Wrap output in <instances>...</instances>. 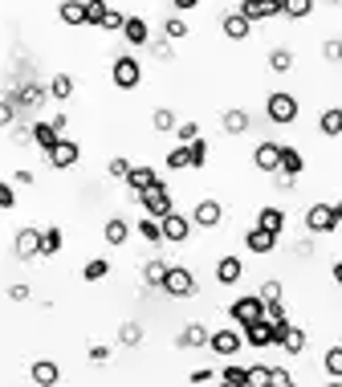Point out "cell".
I'll use <instances>...</instances> for the list:
<instances>
[{"label": "cell", "instance_id": "1", "mask_svg": "<svg viewBox=\"0 0 342 387\" xmlns=\"http://www.w3.org/2000/svg\"><path fill=\"white\" fill-rule=\"evenodd\" d=\"M139 204H143V212H147V216L163 220V216L171 212V192L163 188V179H159V184H151L147 192H139Z\"/></svg>", "mask_w": 342, "mask_h": 387}, {"label": "cell", "instance_id": "2", "mask_svg": "<svg viewBox=\"0 0 342 387\" xmlns=\"http://www.w3.org/2000/svg\"><path fill=\"white\" fill-rule=\"evenodd\" d=\"M228 314H232L236 326H249V322H257V318H265V302H261V293H249V298H236L228 306Z\"/></svg>", "mask_w": 342, "mask_h": 387}, {"label": "cell", "instance_id": "3", "mask_svg": "<svg viewBox=\"0 0 342 387\" xmlns=\"http://www.w3.org/2000/svg\"><path fill=\"white\" fill-rule=\"evenodd\" d=\"M163 293L167 298H188L195 293V277L183 269V265H167V277H163Z\"/></svg>", "mask_w": 342, "mask_h": 387}, {"label": "cell", "instance_id": "4", "mask_svg": "<svg viewBox=\"0 0 342 387\" xmlns=\"http://www.w3.org/2000/svg\"><path fill=\"white\" fill-rule=\"evenodd\" d=\"M110 78H114V86H118V90H135V86L143 82V65L135 62V57H114Z\"/></svg>", "mask_w": 342, "mask_h": 387}, {"label": "cell", "instance_id": "5", "mask_svg": "<svg viewBox=\"0 0 342 387\" xmlns=\"http://www.w3.org/2000/svg\"><path fill=\"white\" fill-rule=\"evenodd\" d=\"M78 155H81V147L74 143V139H57V143L45 151V159H49V167H57V172H69L74 163H78Z\"/></svg>", "mask_w": 342, "mask_h": 387}, {"label": "cell", "instance_id": "6", "mask_svg": "<svg viewBox=\"0 0 342 387\" xmlns=\"http://www.w3.org/2000/svg\"><path fill=\"white\" fill-rule=\"evenodd\" d=\"M265 111H269V118H273V123H293V118H297V98L285 94V90H277V94H269Z\"/></svg>", "mask_w": 342, "mask_h": 387}, {"label": "cell", "instance_id": "7", "mask_svg": "<svg viewBox=\"0 0 342 387\" xmlns=\"http://www.w3.org/2000/svg\"><path fill=\"white\" fill-rule=\"evenodd\" d=\"M306 228H309V232H338L334 204H314V208L306 212Z\"/></svg>", "mask_w": 342, "mask_h": 387}, {"label": "cell", "instance_id": "8", "mask_svg": "<svg viewBox=\"0 0 342 387\" xmlns=\"http://www.w3.org/2000/svg\"><path fill=\"white\" fill-rule=\"evenodd\" d=\"M159 225H163V241H171V245H183L188 237H192V220H188V216H179L176 208L167 212Z\"/></svg>", "mask_w": 342, "mask_h": 387}, {"label": "cell", "instance_id": "9", "mask_svg": "<svg viewBox=\"0 0 342 387\" xmlns=\"http://www.w3.org/2000/svg\"><path fill=\"white\" fill-rule=\"evenodd\" d=\"M208 347H212V351H216V355H236V351H241V347H244V335H241V330H212V335H208Z\"/></svg>", "mask_w": 342, "mask_h": 387}, {"label": "cell", "instance_id": "10", "mask_svg": "<svg viewBox=\"0 0 342 387\" xmlns=\"http://www.w3.org/2000/svg\"><path fill=\"white\" fill-rule=\"evenodd\" d=\"M244 249H249V253H257V257H265V253H273L277 249V232H269V228H249V232H244Z\"/></svg>", "mask_w": 342, "mask_h": 387}, {"label": "cell", "instance_id": "11", "mask_svg": "<svg viewBox=\"0 0 342 387\" xmlns=\"http://www.w3.org/2000/svg\"><path fill=\"white\" fill-rule=\"evenodd\" d=\"M236 13L249 21H269V16H281V0H241Z\"/></svg>", "mask_w": 342, "mask_h": 387}, {"label": "cell", "instance_id": "12", "mask_svg": "<svg viewBox=\"0 0 342 387\" xmlns=\"http://www.w3.org/2000/svg\"><path fill=\"white\" fill-rule=\"evenodd\" d=\"M13 253L21 261H33L37 253H41V232H37V228H21L16 241H13Z\"/></svg>", "mask_w": 342, "mask_h": 387}, {"label": "cell", "instance_id": "13", "mask_svg": "<svg viewBox=\"0 0 342 387\" xmlns=\"http://www.w3.org/2000/svg\"><path fill=\"white\" fill-rule=\"evenodd\" d=\"M220 220H224V208H220V200H200V204H195L192 225H200V228H216Z\"/></svg>", "mask_w": 342, "mask_h": 387}, {"label": "cell", "instance_id": "14", "mask_svg": "<svg viewBox=\"0 0 342 387\" xmlns=\"http://www.w3.org/2000/svg\"><path fill=\"white\" fill-rule=\"evenodd\" d=\"M241 330H244V342L249 347H273V322L269 318H257V322L241 326Z\"/></svg>", "mask_w": 342, "mask_h": 387}, {"label": "cell", "instance_id": "15", "mask_svg": "<svg viewBox=\"0 0 342 387\" xmlns=\"http://www.w3.org/2000/svg\"><path fill=\"white\" fill-rule=\"evenodd\" d=\"M29 379L33 383H41V387H53L57 379H62V367H57L53 359H37V363L29 367Z\"/></svg>", "mask_w": 342, "mask_h": 387}, {"label": "cell", "instance_id": "16", "mask_svg": "<svg viewBox=\"0 0 342 387\" xmlns=\"http://www.w3.org/2000/svg\"><path fill=\"white\" fill-rule=\"evenodd\" d=\"M151 184H159V172H155V167H135V163H130V172H127V188L130 192L139 196V192H147Z\"/></svg>", "mask_w": 342, "mask_h": 387}, {"label": "cell", "instance_id": "17", "mask_svg": "<svg viewBox=\"0 0 342 387\" xmlns=\"http://www.w3.org/2000/svg\"><path fill=\"white\" fill-rule=\"evenodd\" d=\"M220 29H224L228 41H244V37L253 33V21H249V16H241V13H228L224 21H220Z\"/></svg>", "mask_w": 342, "mask_h": 387}, {"label": "cell", "instance_id": "18", "mask_svg": "<svg viewBox=\"0 0 342 387\" xmlns=\"http://www.w3.org/2000/svg\"><path fill=\"white\" fill-rule=\"evenodd\" d=\"M253 163H257L261 172H269V176H273L277 163H281V147H277V143H257V151H253Z\"/></svg>", "mask_w": 342, "mask_h": 387}, {"label": "cell", "instance_id": "19", "mask_svg": "<svg viewBox=\"0 0 342 387\" xmlns=\"http://www.w3.org/2000/svg\"><path fill=\"white\" fill-rule=\"evenodd\" d=\"M57 16H62V25H69V29L86 25V0H62L57 4Z\"/></svg>", "mask_w": 342, "mask_h": 387}, {"label": "cell", "instance_id": "20", "mask_svg": "<svg viewBox=\"0 0 342 387\" xmlns=\"http://www.w3.org/2000/svg\"><path fill=\"white\" fill-rule=\"evenodd\" d=\"M241 274H244L241 257H220V261H216V281H220V286H236Z\"/></svg>", "mask_w": 342, "mask_h": 387}, {"label": "cell", "instance_id": "21", "mask_svg": "<svg viewBox=\"0 0 342 387\" xmlns=\"http://www.w3.org/2000/svg\"><path fill=\"white\" fill-rule=\"evenodd\" d=\"M122 37H127L130 45H147V41H151V29H147L143 16H127V25H122Z\"/></svg>", "mask_w": 342, "mask_h": 387}, {"label": "cell", "instance_id": "22", "mask_svg": "<svg viewBox=\"0 0 342 387\" xmlns=\"http://www.w3.org/2000/svg\"><path fill=\"white\" fill-rule=\"evenodd\" d=\"M102 237H106V245H127L130 225L122 220V216H110V220H106V228H102Z\"/></svg>", "mask_w": 342, "mask_h": 387}, {"label": "cell", "instance_id": "23", "mask_svg": "<svg viewBox=\"0 0 342 387\" xmlns=\"http://www.w3.org/2000/svg\"><path fill=\"white\" fill-rule=\"evenodd\" d=\"M318 130H322V135H330V139H338V135H342V106H330V111H322V118H318Z\"/></svg>", "mask_w": 342, "mask_h": 387}, {"label": "cell", "instance_id": "24", "mask_svg": "<svg viewBox=\"0 0 342 387\" xmlns=\"http://www.w3.org/2000/svg\"><path fill=\"white\" fill-rule=\"evenodd\" d=\"M277 172H285V176H302V151L297 147H281V163H277Z\"/></svg>", "mask_w": 342, "mask_h": 387}, {"label": "cell", "instance_id": "25", "mask_svg": "<svg viewBox=\"0 0 342 387\" xmlns=\"http://www.w3.org/2000/svg\"><path fill=\"white\" fill-rule=\"evenodd\" d=\"M257 225L281 237V232H285V212H281V208H261V212H257Z\"/></svg>", "mask_w": 342, "mask_h": 387}, {"label": "cell", "instance_id": "26", "mask_svg": "<svg viewBox=\"0 0 342 387\" xmlns=\"http://www.w3.org/2000/svg\"><path fill=\"white\" fill-rule=\"evenodd\" d=\"M208 326H200V322H192V326H183V335H179V347H208Z\"/></svg>", "mask_w": 342, "mask_h": 387}, {"label": "cell", "instance_id": "27", "mask_svg": "<svg viewBox=\"0 0 342 387\" xmlns=\"http://www.w3.org/2000/svg\"><path fill=\"white\" fill-rule=\"evenodd\" d=\"M57 139H62V130L53 127V123H37V127H33V143L41 147V151H49Z\"/></svg>", "mask_w": 342, "mask_h": 387}, {"label": "cell", "instance_id": "28", "mask_svg": "<svg viewBox=\"0 0 342 387\" xmlns=\"http://www.w3.org/2000/svg\"><path fill=\"white\" fill-rule=\"evenodd\" d=\"M309 13H314V0H281V16H290V21H302Z\"/></svg>", "mask_w": 342, "mask_h": 387}, {"label": "cell", "instance_id": "29", "mask_svg": "<svg viewBox=\"0 0 342 387\" xmlns=\"http://www.w3.org/2000/svg\"><path fill=\"white\" fill-rule=\"evenodd\" d=\"M139 237H143L147 245H159L163 241V225L155 220V216H143V220H139Z\"/></svg>", "mask_w": 342, "mask_h": 387}, {"label": "cell", "instance_id": "30", "mask_svg": "<svg viewBox=\"0 0 342 387\" xmlns=\"http://www.w3.org/2000/svg\"><path fill=\"white\" fill-rule=\"evenodd\" d=\"M220 123H224L228 135H244V130H249V114H244V111H224Z\"/></svg>", "mask_w": 342, "mask_h": 387}, {"label": "cell", "instance_id": "31", "mask_svg": "<svg viewBox=\"0 0 342 387\" xmlns=\"http://www.w3.org/2000/svg\"><path fill=\"white\" fill-rule=\"evenodd\" d=\"M49 94L57 98V102H65V98L74 94V78H69V74H53V82H49Z\"/></svg>", "mask_w": 342, "mask_h": 387}, {"label": "cell", "instance_id": "32", "mask_svg": "<svg viewBox=\"0 0 342 387\" xmlns=\"http://www.w3.org/2000/svg\"><path fill=\"white\" fill-rule=\"evenodd\" d=\"M41 253L45 257L62 253V228H41Z\"/></svg>", "mask_w": 342, "mask_h": 387}, {"label": "cell", "instance_id": "33", "mask_svg": "<svg viewBox=\"0 0 342 387\" xmlns=\"http://www.w3.org/2000/svg\"><path fill=\"white\" fill-rule=\"evenodd\" d=\"M269 69H273V74H290L293 69V53L290 49H273V53H269Z\"/></svg>", "mask_w": 342, "mask_h": 387}, {"label": "cell", "instance_id": "34", "mask_svg": "<svg viewBox=\"0 0 342 387\" xmlns=\"http://www.w3.org/2000/svg\"><path fill=\"white\" fill-rule=\"evenodd\" d=\"M163 277H167V261H147L143 265V281L147 286H163Z\"/></svg>", "mask_w": 342, "mask_h": 387}, {"label": "cell", "instance_id": "35", "mask_svg": "<svg viewBox=\"0 0 342 387\" xmlns=\"http://www.w3.org/2000/svg\"><path fill=\"white\" fill-rule=\"evenodd\" d=\"M106 274H110V261H102V257L81 265V277H86V281H98V277H106Z\"/></svg>", "mask_w": 342, "mask_h": 387}, {"label": "cell", "instance_id": "36", "mask_svg": "<svg viewBox=\"0 0 342 387\" xmlns=\"http://www.w3.org/2000/svg\"><path fill=\"white\" fill-rule=\"evenodd\" d=\"M118 342H122V347H139V342H143V326H139V322H122Z\"/></svg>", "mask_w": 342, "mask_h": 387}, {"label": "cell", "instance_id": "37", "mask_svg": "<svg viewBox=\"0 0 342 387\" xmlns=\"http://www.w3.org/2000/svg\"><path fill=\"white\" fill-rule=\"evenodd\" d=\"M16 106H41V86H21L16 90Z\"/></svg>", "mask_w": 342, "mask_h": 387}, {"label": "cell", "instance_id": "38", "mask_svg": "<svg viewBox=\"0 0 342 387\" xmlns=\"http://www.w3.org/2000/svg\"><path fill=\"white\" fill-rule=\"evenodd\" d=\"M220 379H224L228 387H249V367H224Z\"/></svg>", "mask_w": 342, "mask_h": 387}, {"label": "cell", "instance_id": "39", "mask_svg": "<svg viewBox=\"0 0 342 387\" xmlns=\"http://www.w3.org/2000/svg\"><path fill=\"white\" fill-rule=\"evenodd\" d=\"M326 375L330 379H342V347H330L326 351Z\"/></svg>", "mask_w": 342, "mask_h": 387}, {"label": "cell", "instance_id": "40", "mask_svg": "<svg viewBox=\"0 0 342 387\" xmlns=\"http://www.w3.org/2000/svg\"><path fill=\"white\" fill-rule=\"evenodd\" d=\"M106 0H86V25H102V16H106Z\"/></svg>", "mask_w": 342, "mask_h": 387}, {"label": "cell", "instance_id": "41", "mask_svg": "<svg viewBox=\"0 0 342 387\" xmlns=\"http://www.w3.org/2000/svg\"><path fill=\"white\" fill-rule=\"evenodd\" d=\"M151 127L155 130H176V114L167 111V106H159V111L151 114Z\"/></svg>", "mask_w": 342, "mask_h": 387}, {"label": "cell", "instance_id": "42", "mask_svg": "<svg viewBox=\"0 0 342 387\" xmlns=\"http://www.w3.org/2000/svg\"><path fill=\"white\" fill-rule=\"evenodd\" d=\"M122 25H127V16L118 13V9H106V16H102V25H98V29H110V33H122Z\"/></svg>", "mask_w": 342, "mask_h": 387}, {"label": "cell", "instance_id": "43", "mask_svg": "<svg viewBox=\"0 0 342 387\" xmlns=\"http://www.w3.org/2000/svg\"><path fill=\"white\" fill-rule=\"evenodd\" d=\"M188 155H192V167H204V159H208V143H204V139H192V143H188Z\"/></svg>", "mask_w": 342, "mask_h": 387}, {"label": "cell", "instance_id": "44", "mask_svg": "<svg viewBox=\"0 0 342 387\" xmlns=\"http://www.w3.org/2000/svg\"><path fill=\"white\" fill-rule=\"evenodd\" d=\"M167 167H176V172H183V167H192V155H188V147H176V151L167 155Z\"/></svg>", "mask_w": 342, "mask_h": 387}, {"label": "cell", "instance_id": "45", "mask_svg": "<svg viewBox=\"0 0 342 387\" xmlns=\"http://www.w3.org/2000/svg\"><path fill=\"white\" fill-rule=\"evenodd\" d=\"M176 139L188 147L192 139H200V127H195V123H176Z\"/></svg>", "mask_w": 342, "mask_h": 387}, {"label": "cell", "instance_id": "46", "mask_svg": "<svg viewBox=\"0 0 342 387\" xmlns=\"http://www.w3.org/2000/svg\"><path fill=\"white\" fill-rule=\"evenodd\" d=\"M265 318H269V322H290V314H285L281 302H265Z\"/></svg>", "mask_w": 342, "mask_h": 387}, {"label": "cell", "instance_id": "47", "mask_svg": "<svg viewBox=\"0 0 342 387\" xmlns=\"http://www.w3.org/2000/svg\"><path fill=\"white\" fill-rule=\"evenodd\" d=\"M257 293H261V302H281V281H265Z\"/></svg>", "mask_w": 342, "mask_h": 387}, {"label": "cell", "instance_id": "48", "mask_svg": "<svg viewBox=\"0 0 342 387\" xmlns=\"http://www.w3.org/2000/svg\"><path fill=\"white\" fill-rule=\"evenodd\" d=\"M106 172H110V179H127V172H130V163L122 159V155H114V159H110V167H106Z\"/></svg>", "mask_w": 342, "mask_h": 387}, {"label": "cell", "instance_id": "49", "mask_svg": "<svg viewBox=\"0 0 342 387\" xmlns=\"http://www.w3.org/2000/svg\"><path fill=\"white\" fill-rule=\"evenodd\" d=\"M249 387H269V367H249Z\"/></svg>", "mask_w": 342, "mask_h": 387}, {"label": "cell", "instance_id": "50", "mask_svg": "<svg viewBox=\"0 0 342 387\" xmlns=\"http://www.w3.org/2000/svg\"><path fill=\"white\" fill-rule=\"evenodd\" d=\"M269 383H273V387H290L293 375L285 371V367H269Z\"/></svg>", "mask_w": 342, "mask_h": 387}, {"label": "cell", "instance_id": "51", "mask_svg": "<svg viewBox=\"0 0 342 387\" xmlns=\"http://www.w3.org/2000/svg\"><path fill=\"white\" fill-rule=\"evenodd\" d=\"M163 33H167V37H188V25H183V21H179V16H171V21H167V25H163Z\"/></svg>", "mask_w": 342, "mask_h": 387}, {"label": "cell", "instance_id": "52", "mask_svg": "<svg viewBox=\"0 0 342 387\" xmlns=\"http://www.w3.org/2000/svg\"><path fill=\"white\" fill-rule=\"evenodd\" d=\"M322 53H326V62H342V41H326Z\"/></svg>", "mask_w": 342, "mask_h": 387}, {"label": "cell", "instance_id": "53", "mask_svg": "<svg viewBox=\"0 0 342 387\" xmlns=\"http://www.w3.org/2000/svg\"><path fill=\"white\" fill-rule=\"evenodd\" d=\"M16 204V192H13V184H0V208H13Z\"/></svg>", "mask_w": 342, "mask_h": 387}, {"label": "cell", "instance_id": "54", "mask_svg": "<svg viewBox=\"0 0 342 387\" xmlns=\"http://www.w3.org/2000/svg\"><path fill=\"white\" fill-rule=\"evenodd\" d=\"M16 118V102H0V127H8Z\"/></svg>", "mask_w": 342, "mask_h": 387}, {"label": "cell", "instance_id": "55", "mask_svg": "<svg viewBox=\"0 0 342 387\" xmlns=\"http://www.w3.org/2000/svg\"><path fill=\"white\" fill-rule=\"evenodd\" d=\"M8 298H13V302H29V286H13Z\"/></svg>", "mask_w": 342, "mask_h": 387}, {"label": "cell", "instance_id": "56", "mask_svg": "<svg viewBox=\"0 0 342 387\" xmlns=\"http://www.w3.org/2000/svg\"><path fill=\"white\" fill-rule=\"evenodd\" d=\"M90 359H94V363H106V359H110V347H90Z\"/></svg>", "mask_w": 342, "mask_h": 387}, {"label": "cell", "instance_id": "57", "mask_svg": "<svg viewBox=\"0 0 342 387\" xmlns=\"http://www.w3.org/2000/svg\"><path fill=\"white\" fill-rule=\"evenodd\" d=\"M16 184H21V188H29V184H33V172H25V167H21V172H16Z\"/></svg>", "mask_w": 342, "mask_h": 387}, {"label": "cell", "instance_id": "58", "mask_svg": "<svg viewBox=\"0 0 342 387\" xmlns=\"http://www.w3.org/2000/svg\"><path fill=\"white\" fill-rule=\"evenodd\" d=\"M212 379H216L212 371H192V383H212Z\"/></svg>", "mask_w": 342, "mask_h": 387}, {"label": "cell", "instance_id": "59", "mask_svg": "<svg viewBox=\"0 0 342 387\" xmlns=\"http://www.w3.org/2000/svg\"><path fill=\"white\" fill-rule=\"evenodd\" d=\"M171 4H176L179 13H188V9H195V4H200V0H171Z\"/></svg>", "mask_w": 342, "mask_h": 387}, {"label": "cell", "instance_id": "60", "mask_svg": "<svg viewBox=\"0 0 342 387\" xmlns=\"http://www.w3.org/2000/svg\"><path fill=\"white\" fill-rule=\"evenodd\" d=\"M334 281H338V286H342V261H338V265H334Z\"/></svg>", "mask_w": 342, "mask_h": 387}, {"label": "cell", "instance_id": "61", "mask_svg": "<svg viewBox=\"0 0 342 387\" xmlns=\"http://www.w3.org/2000/svg\"><path fill=\"white\" fill-rule=\"evenodd\" d=\"M334 216H338V228H342V200L334 204Z\"/></svg>", "mask_w": 342, "mask_h": 387}]
</instances>
